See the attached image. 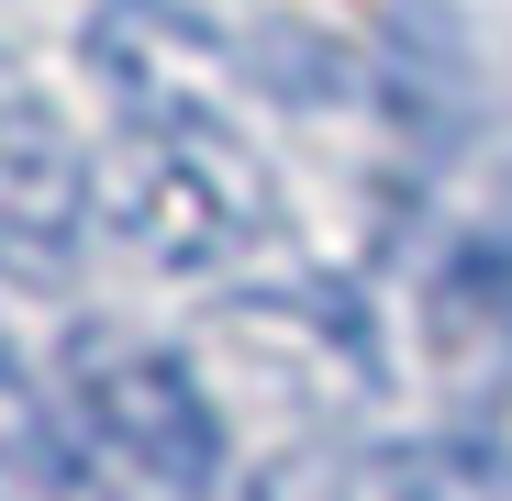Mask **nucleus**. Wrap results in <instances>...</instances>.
<instances>
[{"label": "nucleus", "instance_id": "nucleus-1", "mask_svg": "<svg viewBox=\"0 0 512 501\" xmlns=\"http://www.w3.org/2000/svg\"><path fill=\"white\" fill-rule=\"evenodd\" d=\"M101 223L145 268H234L279 223V179L245 145V123H123L112 156L90 167Z\"/></svg>", "mask_w": 512, "mask_h": 501}, {"label": "nucleus", "instance_id": "nucleus-2", "mask_svg": "<svg viewBox=\"0 0 512 501\" xmlns=\"http://www.w3.org/2000/svg\"><path fill=\"white\" fill-rule=\"evenodd\" d=\"M67 412H78V435L112 468H134L156 501H223V412L190 379V357L90 323L67 346Z\"/></svg>", "mask_w": 512, "mask_h": 501}, {"label": "nucleus", "instance_id": "nucleus-3", "mask_svg": "<svg viewBox=\"0 0 512 501\" xmlns=\"http://www.w3.org/2000/svg\"><path fill=\"white\" fill-rule=\"evenodd\" d=\"M412 346L446 401V435H490L512 401V212L479 201L412 257Z\"/></svg>", "mask_w": 512, "mask_h": 501}, {"label": "nucleus", "instance_id": "nucleus-4", "mask_svg": "<svg viewBox=\"0 0 512 501\" xmlns=\"http://www.w3.org/2000/svg\"><path fill=\"white\" fill-rule=\"evenodd\" d=\"M78 56L123 123H245V67L190 0H90Z\"/></svg>", "mask_w": 512, "mask_h": 501}, {"label": "nucleus", "instance_id": "nucleus-5", "mask_svg": "<svg viewBox=\"0 0 512 501\" xmlns=\"http://www.w3.org/2000/svg\"><path fill=\"white\" fill-rule=\"evenodd\" d=\"M90 156H78L34 101H0V279L12 290H67L90 257Z\"/></svg>", "mask_w": 512, "mask_h": 501}, {"label": "nucleus", "instance_id": "nucleus-6", "mask_svg": "<svg viewBox=\"0 0 512 501\" xmlns=\"http://www.w3.org/2000/svg\"><path fill=\"white\" fill-rule=\"evenodd\" d=\"M357 501H512V446L490 435H423V446H379L346 468Z\"/></svg>", "mask_w": 512, "mask_h": 501}, {"label": "nucleus", "instance_id": "nucleus-7", "mask_svg": "<svg viewBox=\"0 0 512 501\" xmlns=\"http://www.w3.org/2000/svg\"><path fill=\"white\" fill-rule=\"evenodd\" d=\"M0 501H78V446L56 424V390L0 346Z\"/></svg>", "mask_w": 512, "mask_h": 501}]
</instances>
